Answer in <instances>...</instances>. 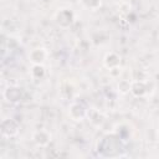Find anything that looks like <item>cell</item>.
Wrapping results in <instances>:
<instances>
[{
	"label": "cell",
	"mask_w": 159,
	"mask_h": 159,
	"mask_svg": "<svg viewBox=\"0 0 159 159\" xmlns=\"http://www.w3.org/2000/svg\"><path fill=\"white\" fill-rule=\"evenodd\" d=\"M2 97L10 104L20 103L22 99V88L16 84H9L2 89Z\"/></svg>",
	"instance_id": "7a4b0ae2"
},
{
	"label": "cell",
	"mask_w": 159,
	"mask_h": 159,
	"mask_svg": "<svg viewBox=\"0 0 159 159\" xmlns=\"http://www.w3.org/2000/svg\"><path fill=\"white\" fill-rule=\"evenodd\" d=\"M31 139H32V142L35 143L36 147H39V148H46L51 143V140H52V134H51L50 130L43 129V128L42 129H36L32 133Z\"/></svg>",
	"instance_id": "277c9868"
},
{
	"label": "cell",
	"mask_w": 159,
	"mask_h": 159,
	"mask_svg": "<svg viewBox=\"0 0 159 159\" xmlns=\"http://www.w3.org/2000/svg\"><path fill=\"white\" fill-rule=\"evenodd\" d=\"M30 76L34 81H41L46 76V68L43 65H32L30 70Z\"/></svg>",
	"instance_id": "9c48e42d"
},
{
	"label": "cell",
	"mask_w": 159,
	"mask_h": 159,
	"mask_svg": "<svg viewBox=\"0 0 159 159\" xmlns=\"http://www.w3.org/2000/svg\"><path fill=\"white\" fill-rule=\"evenodd\" d=\"M76 20V15L71 9H60L55 14V22L62 27V29H68Z\"/></svg>",
	"instance_id": "6da1fadb"
},
{
	"label": "cell",
	"mask_w": 159,
	"mask_h": 159,
	"mask_svg": "<svg viewBox=\"0 0 159 159\" xmlns=\"http://www.w3.org/2000/svg\"><path fill=\"white\" fill-rule=\"evenodd\" d=\"M122 63V57L119 53L114 52V51H111V52H107L103 57V65L107 70H112L114 67H119Z\"/></svg>",
	"instance_id": "ba28073f"
},
{
	"label": "cell",
	"mask_w": 159,
	"mask_h": 159,
	"mask_svg": "<svg viewBox=\"0 0 159 159\" xmlns=\"http://www.w3.org/2000/svg\"><path fill=\"white\" fill-rule=\"evenodd\" d=\"M87 113H88V111L82 103L72 102L68 107V116L75 122H82L83 119H86Z\"/></svg>",
	"instance_id": "5b68a950"
},
{
	"label": "cell",
	"mask_w": 159,
	"mask_h": 159,
	"mask_svg": "<svg viewBox=\"0 0 159 159\" xmlns=\"http://www.w3.org/2000/svg\"><path fill=\"white\" fill-rule=\"evenodd\" d=\"M19 129H20V125L15 119L4 118L1 120L0 132H1V137L2 138H14L15 135H17Z\"/></svg>",
	"instance_id": "3957f363"
},
{
	"label": "cell",
	"mask_w": 159,
	"mask_h": 159,
	"mask_svg": "<svg viewBox=\"0 0 159 159\" xmlns=\"http://www.w3.org/2000/svg\"><path fill=\"white\" fill-rule=\"evenodd\" d=\"M48 57V52L45 47H35L29 52V61L31 65H43Z\"/></svg>",
	"instance_id": "8992f818"
},
{
	"label": "cell",
	"mask_w": 159,
	"mask_h": 159,
	"mask_svg": "<svg viewBox=\"0 0 159 159\" xmlns=\"http://www.w3.org/2000/svg\"><path fill=\"white\" fill-rule=\"evenodd\" d=\"M149 92L148 88V82L143 81V80H133L130 81V91L129 93H132L134 97H145Z\"/></svg>",
	"instance_id": "52a82bcc"
},
{
	"label": "cell",
	"mask_w": 159,
	"mask_h": 159,
	"mask_svg": "<svg viewBox=\"0 0 159 159\" xmlns=\"http://www.w3.org/2000/svg\"><path fill=\"white\" fill-rule=\"evenodd\" d=\"M117 88H118V92L120 94L129 93V91H130V81H128V80H119V82L117 84Z\"/></svg>",
	"instance_id": "8fae6325"
},
{
	"label": "cell",
	"mask_w": 159,
	"mask_h": 159,
	"mask_svg": "<svg viewBox=\"0 0 159 159\" xmlns=\"http://www.w3.org/2000/svg\"><path fill=\"white\" fill-rule=\"evenodd\" d=\"M2 1H4V0H2Z\"/></svg>",
	"instance_id": "4fadbf2b"
},
{
	"label": "cell",
	"mask_w": 159,
	"mask_h": 159,
	"mask_svg": "<svg viewBox=\"0 0 159 159\" xmlns=\"http://www.w3.org/2000/svg\"><path fill=\"white\" fill-rule=\"evenodd\" d=\"M81 2V5L88 10H92V11H96L98 10L101 6H102V2L103 0H78Z\"/></svg>",
	"instance_id": "30bf717a"
},
{
	"label": "cell",
	"mask_w": 159,
	"mask_h": 159,
	"mask_svg": "<svg viewBox=\"0 0 159 159\" xmlns=\"http://www.w3.org/2000/svg\"><path fill=\"white\" fill-rule=\"evenodd\" d=\"M158 135H159V132H158Z\"/></svg>",
	"instance_id": "7c38bea8"
}]
</instances>
